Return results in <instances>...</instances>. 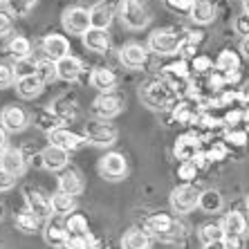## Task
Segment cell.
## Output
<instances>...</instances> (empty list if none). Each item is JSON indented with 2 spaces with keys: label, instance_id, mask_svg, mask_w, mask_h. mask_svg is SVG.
Segmentation results:
<instances>
[{
  "label": "cell",
  "instance_id": "obj_16",
  "mask_svg": "<svg viewBox=\"0 0 249 249\" xmlns=\"http://www.w3.org/2000/svg\"><path fill=\"white\" fill-rule=\"evenodd\" d=\"M173 222H175L173 215L162 213V211H160V213L148 215V218L144 220V227H142V229H144V231L148 233L151 238H157V240H160V238H162L164 233L173 227Z\"/></svg>",
  "mask_w": 249,
  "mask_h": 249
},
{
  "label": "cell",
  "instance_id": "obj_36",
  "mask_svg": "<svg viewBox=\"0 0 249 249\" xmlns=\"http://www.w3.org/2000/svg\"><path fill=\"white\" fill-rule=\"evenodd\" d=\"M65 229H68L70 236H83L88 231V218L81 213H70L68 220H65Z\"/></svg>",
  "mask_w": 249,
  "mask_h": 249
},
{
  "label": "cell",
  "instance_id": "obj_28",
  "mask_svg": "<svg viewBox=\"0 0 249 249\" xmlns=\"http://www.w3.org/2000/svg\"><path fill=\"white\" fill-rule=\"evenodd\" d=\"M222 196L220 191H215V189H207V191L200 193V200H197V207L202 209L204 213H218L222 209Z\"/></svg>",
  "mask_w": 249,
  "mask_h": 249
},
{
  "label": "cell",
  "instance_id": "obj_40",
  "mask_svg": "<svg viewBox=\"0 0 249 249\" xmlns=\"http://www.w3.org/2000/svg\"><path fill=\"white\" fill-rule=\"evenodd\" d=\"M197 171H200V168H197L193 162H182L180 166H178V175H180V180L184 182V184H189L191 180H196Z\"/></svg>",
  "mask_w": 249,
  "mask_h": 249
},
{
  "label": "cell",
  "instance_id": "obj_17",
  "mask_svg": "<svg viewBox=\"0 0 249 249\" xmlns=\"http://www.w3.org/2000/svg\"><path fill=\"white\" fill-rule=\"evenodd\" d=\"M115 18V5L110 0H101L90 9V25L94 29H108Z\"/></svg>",
  "mask_w": 249,
  "mask_h": 249
},
{
  "label": "cell",
  "instance_id": "obj_33",
  "mask_svg": "<svg viewBox=\"0 0 249 249\" xmlns=\"http://www.w3.org/2000/svg\"><path fill=\"white\" fill-rule=\"evenodd\" d=\"M202 245H209V243H218V240H225V229H222L220 222H207V225L200 227L197 231Z\"/></svg>",
  "mask_w": 249,
  "mask_h": 249
},
{
  "label": "cell",
  "instance_id": "obj_31",
  "mask_svg": "<svg viewBox=\"0 0 249 249\" xmlns=\"http://www.w3.org/2000/svg\"><path fill=\"white\" fill-rule=\"evenodd\" d=\"M215 70L222 72V74H229V72H238L240 70V58H238L236 52L231 50H222L218 61H215Z\"/></svg>",
  "mask_w": 249,
  "mask_h": 249
},
{
  "label": "cell",
  "instance_id": "obj_29",
  "mask_svg": "<svg viewBox=\"0 0 249 249\" xmlns=\"http://www.w3.org/2000/svg\"><path fill=\"white\" fill-rule=\"evenodd\" d=\"M36 76L41 79L43 86H47V83H52L54 79H58V72H56V61H52V58H38L36 61Z\"/></svg>",
  "mask_w": 249,
  "mask_h": 249
},
{
  "label": "cell",
  "instance_id": "obj_39",
  "mask_svg": "<svg viewBox=\"0 0 249 249\" xmlns=\"http://www.w3.org/2000/svg\"><path fill=\"white\" fill-rule=\"evenodd\" d=\"M14 72H16V79L36 74V61H32V58H27V61H16V63H14Z\"/></svg>",
  "mask_w": 249,
  "mask_h": 249
},
{
  "label": "cell",
  "instance_id": "obj_3",
  "mask_svg": "<svg viewBox=\"0 0 249 249\" xmlns=\"http://www.w3.org/2000/svg\"><path fill=\"white\" fill-rule=\"evenodd\" d=\"M182 41H184V36L175 34L173 29H157L148 38V50L155 52L157 56H171V54L180 52Z\"/></svg>",
  "mask_w": 249,
  "mask_h": 249
},
{
  "label": "cell",
  "instance_id": "obj_52",
  "mask_svg": "<svg viewBox=\"0 0 249 249\" xmlns=\"http://www.w3.org/2000/svg\"><path fill=\"white\" fill-rule=\"evenodd\" d=\"M240 52H243L245 58H249V38H243V43H240Z\"/></svg>",
  "mask_w": 249,
  "mask_h": 249
},
{
  "label": "cell",
  "instance_id": "obj_30",
  "mask_svg": "<svg viewBox=\"0 0 249 249\" xmlns=\"http://www.w3.org/2000/svg\"><path fill=\"white\" fill-rule=\"evenodd\" d=\"M68 229H65V225H58V222H50V225L45 227V243L52 245V247H63L65 243H68Z\"/></svg>",
  "mask_w": 249,
  "mask_h": 249
},
{
  "label": "cell",
  "instance_id": "obj_19",
  "mask_svg": "<svg viewBox=\"0 0 249 249\" xmlns=\"http://www.w3.org/2000/svg\"><path fill=\"white\" fill-rule=\"evenodd\" d=\"M117 83H119V79L110 68H94L90 74V86L97 88L99 92H112Z\"/></svg>",
  "mask_w": 249,
  "mask_h": 249
},
{
  "label": "cell",
  "instance_id": "obj_44",
  "mask_svg": "<svg viewBox=\"0 0 249 249\" xmlns=\"http://www.w3.org/2000/svg\"><path fill=\"white\" fill-rule=\"evenodd\" d=\"M247 133L245 130H240V128H231L229 133H227V142L229 144H233V146H245L247 144Z\"/></svg>",
  "mask_w": 249,
  "mask_h": 249
},
{
  "label": "cell",
  "instance_id": "obj_45",
  "mask_svg": "<svg viewBox=\"0 0 249 249\" xmlns=\"http://www.w3.org/2000/svg\"><path fill=\"white\" fill-rule=\"evenodd\" d=\"M12 27H14L12 14L0 9V38H2V36H7V34H12Z\"/></svg>",
  "mask_w": 249,
  "mask_h": 249
},
{
  "label": "cell",
  "instance_id": "obj_50",
  "mask_svg": "<svg viewBox=\"0 0 249 249\" xmlns=\"http://www.w3.org/2000/svg\"><path fill=\"white\" fill-rule=\"evenodd\" d=\"M225 247L227 249H243V238H231V236H227L225 238Z\"/></svg>",
  "mask_w": 249,
  "mask_h": 249
},
{
  "label": "cell",
  "instance_id": "obj_13",
  "mask_svg": "<svg viewBox=\"0 0 249 249\" xmlns=\"http://www.w3.org/2000/svg\"><path fill=\"white\" fill-rule=\"evenodd\" d=\"M70 162V151L61 148V146H45L41 153V164L47 168V171H63Z\"/></svg>",
  "mask_w": 249,
  "mask_h": 249
},
{
  "label": "cell",
  "instance_id": "obj_18",
  "mask_svg": "<svg viewBox=\"0 0 249 249\" xmlns=\"http://www.w3.org/2000/svg\"><path fill=\"white\" fill-rule=\"evenodd\" d=\"M83 45H86L90 52L106 54L108 50H110V36H108V29L90 27L86 34H83Z\"/></svg>",
  "mask_w": 249,
  "mask_h": 249
},
{
  "label": "cell",
  "instance_id": "obj_46",
  "mask_svg": "<svg viewBox=\"0 0 249 249\" xmlns=\"http://www.w3.org/2000/svg\"><path fill=\"white\" fill-rule=\"evenodd\" d=\"M173 119H175L178 124H189V122L193 119V115H191V110L186 108V104H180V106H178V108L173 110Z\"/></svg>",
  "mask_w": 249,
  "mask_h": 249
},
{
  "label": "cell",
  "instance_id": "obj_43",
  "mask_svg": "<svg viewBox=\"0 0 249 249\" xmlns=\"http://www.w3.org/2000/svg\"><path fill=\"white\" fill-rule=\"evenodd\" d=\"M164 2H166V7L171 12H178V14H189L193 5V0H164Z\"/></svg>",
  "mask_w": 249,
  "mask_h": 249
},
{
  "label": "cell",
  "instance_id": "obj_59",
  "mask_svg": "<svg viewBox=\"0 0 249 249\" xmlns=\"http://www.w3.org/2000/svg\"><path fill=\"white\" fill-rule=\"evenodd\" d=\"M247 209H249V196H247Z\"/></svg>",
  "mask_w": 249,
  "mask_h": 249
},
{
  "label": "cell",
  "instance_id": "obj_38",
  "mask_svg": "<svg viewBox=\"0 0 249 249\" xmlns=\"http://www.w3.org/2000/svg\"><path fill=\"white\" fill-rule=\"evenodd\" d=\"M36 7V0H7V9L12 16H27Z\"/></svg>",
  "mask_w": 249,
  "mask_h": 249
},
{
  "label": "cell",
  "instance_id": "obj_25",
  "mask_svg": "<svg viewBox=\"0 0 249 249\" xmlns=\"http://www.w3.org/2000/svg\"><path fill=\"white\" fill-rule=\"evenodd\" d=\"M200 151L197 148V137L196 135H182L180 139H178V144H175L173 153L178 160H182V162H191L193 155Z\"/></svg>",
  "mask_w": 249,
  "mask_h": 249
},
{
  "label": "cell",
  "instance_id": "obj_26",
  "mask_svg": "<svg viewBox=\"0 0 249 249\" xmlns=\"http://www.w3.org/2000/svg\"><path fill=\"white\" fill-rule=\"evenodd\" d=\"M16 92H18V97H23V99H34L43 92V83L36 74L23 76V79H16Z\"/></svg>",
  "mask_w": 249,
  "mask_h": 249
},
{
  "label": "cell",
  "instance_id": "obj_4",
  "mask_svg": "<svg viewBox=\"0 0 249 249\" xmlns=\"http://www.w3.org/2000/svg\"><path fill=\"white\" fill-rule=\"evenodd\" d=\"M119 137V130L106 119H94L86 124V139L94 146H112Z\"/></svg>",
  "mask_w": 249,
  "mask_h": 249
},
{
  "label": "cell",
  "instance_id": "obj_2",
  "mask_svg": "<svg viewBox=\"0 0 249 249\" xmlns=\"http://www.w3.org/2000/svg\"><path fill=\"white\" fill-rule=\"evenodd\" d=\"M119 18L128 29H144L151 23V12L144 0H122L119 2Z\"/></svg>",
  "mask_w": 249,
  "mask_h": 249
},
{
  "label": "cell",
  "instance_id": "obj_47",
  "mask_svg": "<svg viewBox=\"0 0 249 249\" xmlns=\"http://www.w3.org/2000/svg\"><path fill=\"white\" fill-rule=\"evenodd\" d=\"M209 155V160H211V162H220V160H225V155H227V148L222 144H215L213 148H211V151L207 153Z\"/></svg>",
  "mask_w": 249,
  "mask_h": 249
},
{
  "label": "cell",
  "instance_id": "obj_37",
  "mask_svg": "<svg viewBox=\"0 0 249 249\" xmlns=\"http://www.w3.org/2000/svg\"><path fill=\"white\" fill-rule=\"evenodd\" d=\"M38 222L41 220H38L34 213H29V211H23V213L16 215V227L23 233H34L36 229H38Z\"/></svg>",
  "mask_w": 249,
  "mask_h": 249
},
{
  "label": "cell",
  "instance_id": "obj_49",
  "mask_svg": "<svg viewBox=\"0 0 249 249\" xmlns=\"http://www.w3.org/2000/svg\"><path fill=\"white\" fill-rule=\"evenodd\" d=\"M14 182H16V178L7 175L5 171H0V191H7V189H12Z\"/></svg>",
  "mask_w": 249,
  "mask_h": 249
},
{
  "label": "cell",
  "instance_id": "obj_34",
  "mask_svg": "<svg viewBox=\"0 0 249 249\" xmlns=\"http://www.w3.org/2000/svg\"><path fill=\"white\" fill-rule=\"evenodd\" d=\"M52 110H54V115H56L63 124H68V122H72V119H76V115H79V110H76L74 101H70V99H58L56 104H52Z\"/></svg>",
  "mask_w": 249,
  "mask_h": 249
},
{
  "label": "cell",
  "instance_id": "obj_54",
  "mask_svg": "<svg viewBox=\"0 0 249 249\" xmlns=\"http://www.w3.org/2000/svg\"><path fill=\"white\" fill-rule=\"evenodd\" d=\"M240 117H243V112H231V115L227 117V122H229V124H236V122H240Z\"/></svg>",
  "mask_w": 249,
  "mask_h": 249
},
{
  "label": "cell",
  "instance_id": "obj_60",
  "mask_svg": "<svg viewBox=\"0 0 249 249\" xmlns=\"http://www.w3.org/2000/svg\"><path fill=\"white\" fill-rule=\"evenodd\" d=\"M2 2H7V0H0V5H2Z\"/></svg>",
  "mask_w": 249,
  "mask_h": 249
},
{
  "label": "cell",
  "instance_id": "obj_10",
  "mask_svg": "<svg viewBox=\"0 0 249 249\" xmlns=\"http://www.w3.org/2000/svg\"><path fill=\"white\" fill-rule=\"evenodd\" d=\"M99 171H101V175L108 178V180H122L128 171L126 157H124L122 153H106V155L99 160Z\"/></svg>",
  "mask_w": 249,
  "mask_h": 249
},
{
  "label": "cell",
  "instance_id": "obj_20",
  "mask_svg": "<svg viewBox=\"0 0 249 249\" xmlns=\"http://www.w3.org/2000/svg\"><path fill=\"white\" fill-rule=\"evenodd\" d=\"M189 18L197 25H209L213 23L215 18V7L211 0H193L191 12H189Z\"/></svg>",
  "mask_w": 249,
  "mask_h": 249
},
{
  "label": "cell",
  "instance_id": "obj_24",
  "mask_svg": "<svg viewBox=\"0 0 249 249\" xmlns=\"http://www.w3.org/2000/svg\"><path fill=\"white\" fill-rule=\"evenodd\" d=\"M56 72L61 81H76L79 74H81V61L70 54V56L56 61Z\"/></svg>",
  "mask_w": 249,
  "mask_h": 249
},
{
  "label": "cell",
  "instance_id": "obj_32",
  "mask_svg": "<svg viewBox=\"0 0 249 249\" xmlns=\"http://www.w3.org/2000/svg\"><path fill=\"white\" fill-rule=\"evenodd\" d=\"M52 211L56 215H70L72 211H74V196H68V193L58 191L52 196Z\"/></svg>",
  "mask_w": 249,
  "mask_h": 249
},
{
  "label": "cell",
  "instance_id": "obj_57",
  "mask_svg": "<svg viewBox=\"0 0 249 249\" xmlns=\"http://www.w3.org/2000/svg\"><path fill=\"white\" fill-rule=\"evenodd\" d=\"M5 218V207H2V202H0V220Z\"/></svg>",
  "mask_w": 249,
  "mask_h": 249
},
{
  "label": "cell",
  "instance_id": "obj_12",
  "mask_svg": "<svg viewBox=\"0 0 249 249\" xmlns=\"http://www.w3.org/2000/svg\"><path fill=\"white\" fill-rule=\"evenodd\" d=\"M50 144L54 146H61L65 151H76V148H81L86 144V135H79L74 130H70V128H56L50 133Z\"/></svg>",
  "mask_w": 249,
  "mask_h": 249
},
{
  "label": "cell",
  "instance_id": "obj_41",
  "mask_svg": "<svg viewBox=\"0 0 249 249\" xmlns=\"http://www.w3.org/2000/svg\"><path fill=\"white\" fill-rule=\"evenodd\" d=\"M16 79V72H14L12 65L7 63H0V88H9Z\"/></svg>",
  "mask_w": 249,
  "mask_h": 249
},
{
  "label": "cell",
  "instance_id": "obj_35",
  "mask_svg": "<svg viewBox=\"0 0 249 249\" xmlns=\"http://www.w3.org/2000/svg\"><path fill=\"white\" fill-rule=\"evenodd\" d=\"M36 126L41 128V130H45L47 135L52 133V130H56V128L63 126V122L58 119L56 115H54L52 108H45V110H41L38 115H36Z\"/></svg>",
  "mask_w": 249,
  "mask_h": 249
},
{
  "label": "cell",
  "instance_id": "obj_48",
  "mask_svg": "<svg viewBox=\"0 0 249 249\" xmlns=\"http://www.w3.org/2000/svg\"><path fill=\"white\" fill-rule=\"evenodd\" d=\"M193 70L196 72H209L211 70V61L207 56H196L193 58Z\"/></svg>",
  "mask_w": 249,
  "mask_h": 249
},
{
  "label": "cell",
  "instance_id": "obj_51",
  "mask_svg": "<svg viewBox=\"0 0 249 249\" xmlns=\"http://www.w3.org/2000/svg\"><path fill=\"white\" fill-rule=\"evenodd\" d=\"M7 148V130L2 126H0V153Z\"/></svg>",
  "mask_w": 249,
  "mask_h": 249
},
{
  "label": "cell",
  "instance_id": "obj_56",
  "mask_svg": "<svg viewBox=\"0 0 249 249\" xmlns=\"http://www.w3.org/2000/svg\"><path fill=\"white\" fill-rule=\"evenodd\" d=\"M243 9H245V14H249V0H243Z\"/></svg>",
  "mask_w": 249,
  "mask_h": 249
},
{
  "label": "cell",
  "instance_id": "obj_6",
  "mask_svg": "<svg viewBox=\"0 0 249 249\" xmlns=\"http://www.w3.org/2000/svg\"><path fill=\"white\" fill-rule=\"evenodd\" d=\"M124 110V99L115 92H101L92 101V112L97 115V119H112Z\"/></svg>",
  "mask_w": 249,
  "mask_h": 249
},
{
  "label": "cell",
  "instance_id": "obj_42",
  "mask_svg": "<svg viewBox=\"0 0 249 249\" xmlns=\"http://www.w3.org/2000/svg\"><path fill=\"white\" fill-rule=\"evenodd\" d=\"M233 29H236V34H240L243 38H249V14H240V16H236V20H233Z\"/></svg>",
  "mask_w": 249,
  "mask_h": 249
},
{
  "label": "cell",
  "instance_id": "obj_21",
  "mask_svg": "<svg viewBox=\"0 0 249 249\" xmlns=\"http://www.w3.org/2000/svg\"><path fill=\"white\" fill-rule=\"evenodd\" d=\"M220 225H222V229H225V238L227 236L243 238V233L247 231V218H245L240 211H229Z\"/></svg>",
  "mask_w": 249,
  "mask_h": 249
},
{
  "label": "cell",
  "instance_id": "obj_27",
  "mask_svg": "<svg viewBox=\"0 0 249 249\" xmlns=\"http://www.w3.org/2000/svg\"><path fill=\"white\" fill-rule=\"evenodd\" d=\"M151 245L153 240L144 229H130V231L124 233V240H122L124 249H151Z\"/></svg>",
  "mask_w": 249,
  "mask_h": 249
},
{
  "label": "cell",
  "instance_id": "obj_23",
  "mask_svg": "<svg viewBox=\"0 0 249 249\" xmlns=\"http://www.w3.org/2000/svg\"><path fill=\"white\" fill-rule=\"evenodd\" d=\"M7 54L14 58V63L16 61H27L32 56V43H29V38H25V36H12L7 41Z\"/></svg>",
  "mask_w": 249,
  "mask_h": 249
},
{
  "label": "cell",
  "instance_id": "obj_58",
  "mask_svg": "<svg viewBox=\"0 0 249 249\" xmlns=\"http://www.w3.org/2000/svg\"><path fill=\"white\" fill-rule=\"evenodd\" d=\"M56 249H70V247H68V245H63V247H56Z\"/></svg>",
  "mask_w": 249,
  "mask_h": 249
},
{
  "label": "cell",
  "instance_id": "obj_15",
  "mask_svg": "<svg viewBox=\"0 0 249 249\" xmlns=\"http://www.w3.org/2000/svg\"><path fill=\"white\" fill-rule=\"evenodd\" d=\"M41 47H43V52H45V56L52 58V61H61V58L70 56V43L61 34H47L43 38Z\"/></svg>",
  "mask_w": 249,
  "mask_h": 249
},
{
  "label": "cell",
  "instance_id": "obj_22",
  "mask_svg": "<svg viewBox=\"0 0 249 249\" xmlns=\"http://www.w3.org/2000/svg\"><path fill=\"white\" fill-rule=\"evenodd\" d=\"M58 191L68 193V196H79V193L83 191V178L79 171H74V168H68V171H63L61 173V178H58Z\"/></svg>",
  "mask_w": 249,
  "mask_h": 249
},
{
  "label": "cell",
  "instance_id": "obj_53",
  "mask_svg": "<svg viewBox=\"0 0 249 249\" xmlns=\"http://www.w3.org/2000/svg\"><path fill=\"white\" fill-rule=\"evenodd\" d=\"M204 249H227V247H225V240H218V243L204 245Z\"/></svg>",
  "mask_w": 249,
  "mask_h": 249
},
{
  "label": "cell",
  "instance_id": "obj_11",
  "mask_svg": "<svg viewBox=\"0 0 249 249\" xmlns=\"http://www.w3.org/2000/svg\"><path fill=\"white\" fill-rule=\"evenodd\" d=\"M119 61L128 70H142L146 65V61H148V52L139 43H128V45H124L119 50Z\"/></svg>",
  "mask_w": 249,
  "mask_h": 249
},
{
  "label": "cell",
  "instance_id": "obj_8",
  "mask_svg": "<svg viewBox=\"0 0 249 249\" xmlns=\"http://www.w3.org/2000/svg\"><path fill=\"white\" fill-rule=\"evenodd\" d=\"M27 168V157L20 148H9L7 146L5 151L0 153V171H5L7 175L12 178H20Z\"/></svg>",
  "mask_w": 249,
  "mask_h": 249
},
{
  "label": "cell",
  "instance_id": "obj_14",
  "mask_svg": "<svg viewBox=\"0 0 249 249\" xmlns=\"http://www.w3.org/2000/svg\"><path fill=\"white\" fill-rule=\"evenodd\" d=\"M25 200H27V211H29V213H34L38 220H47V218L54 213V211H52V202H50V200H47L41 191L27 189Z\"/></svg>",
  "mask_w": 249,
  "mask_h": 249
},
{
  "label": "cell",
  "instance_id": "obj_9",
  "mask_svg": "<svg viewBox=\"0 0 249 249\" xmlns=\"http://www.w3.org/2000/svg\"><path fill=\"white\" fill-rule=\"evenodd\" d=\"M29 124V115L20 108V106H5L0 112V126L5 128L7 133H20Z\"/></svg>",
  "mask_w": 249,
  "mask_h": 249
},
{
  "label": "cell",
  "instance_id": "obj_5",
  "mask_svg": "<svg viewBox=\"0 0 249 249\" xmlns=\"http://www.w3.org/2000/svg\"><path fill=\"white\" fill-rule=\"evenodd\" d=\"M197 200H200V191L193 184H180L171 193V207L175 213H191L197 207Z\"/></svg>",
  "mask_w": 249,
  "mask_h": 249
},
{
  "label": "cell",
  "instance_id": "obj_55",
  "mask_svg": "<svg viewBox=\"0 0 249 249\" xmlns=\"http://www.w3.org/2000/svg\"><path fill=\"white\" fill-rule=\"evenodd\" d=\"M240 97L247 99V101H249V86H245V88H243V92H240Z\"/></svg>",
  "mask_w": 249,
  "mask_h": 249
},
{
  "label": "cell",
  "instance_id": "obj_7",
  "mask_svg": "<svg viewBox=\"0 0 249 249\" xmlns=\"http://www.w3.org/2000/svg\"><path fill=\"white\" fill-rule=\"evenodd\" d=\"M63 27L70 34H86L88 29L92 27L90 25V9H83V7H70L63 12Z\"/></svg>",
  "mask_w": 249,
  "mask_h": 249
},
{
  "label": "cell",
  "instance_id": "obj_1",
  "mask_svg": "<svg viewBox=\"0 0 249 249\" xmlns=\"http://www.w3.org/2000/svg\"><path fill=\"white\" fill-rule=\"evenodd\" d=\"M139 97L153 110H164V108H168V106L173 104L175 90L171 88L168 81H157L155 79V81H148L139 90Z\"/></svg>",
  "mask_w": 249,
  "mask_h": 249
}]
</instances>
